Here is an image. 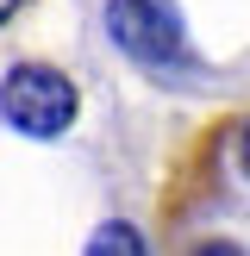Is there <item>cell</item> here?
Instances as JSON below:
<instances>
[{
    "instance_id": "6da1fadb",
    "label": "cell",
    "mask_w": 250,
    "mask_h": 256,
    "mask_svg": "<svg viewBox=\"0 0 250 256\" xmlns=\"http://www.w3.org/2000/svg\"><path fill=\"white\" fill-rule=\"evenodd\" d=\"M0 119L25 138H56L75 125V82L50 62H19L0 82Z\"/></svg>"
},
{
    "instance_id": "7a4b0ae2",
    "label": "cell",
    "mask_w": 250,
    "mask_h": 256,
    "mask_svg": "<svg viewBox=\"0 0 250 256\" xmlns=\"http://www.w3.org/2000/svg\"><path fill=\"white\" fill-rule=\"evenodd\" d=\"M106 32L144 69H175L188 62V32L175 0H106Z\"/></svg>"
},
{
    "instance_id": "3957f363",
    "label": "cell",
    "mask_w": 250,
    "mask_h": 256,
    "mask_svg": "<svg viewBox=\"0 0 250 256\" xmlns=\"http://www.w3.org/2000/svg\"><path fill=\"white\" fill-rule=\"evenodd\" d=\"M94 250H138V232H100Z\"/></svg>"
},
{
    "instance_id": "277c9868",
    "label": "cell",
    "mask_w": 250,
    "mask_h": 256,
    "mask_svg": "<svg viewBox=\"0 0 250 256\" xmlns=\"http://www.w3.org/2000/svg\"><path fill=\"white\" fill-rule=\"evenodd\" d=\"M232 150H238V169H244V175H250V119H244V125H238V144H232Z\"/></svg>"
},
{
    "instance_id": "5b68a950",
    "label": "cell",
    "mask_w": 250,
    "mask_h": 256,
    "mask_svg": "<svg viewBox=\"0 0 250 256\" xmlns=\"http://www.w3.org/2000/svg\"><path fill=\"white\" fill-rule=\"evenodd\" d=\"M25 6H32V0H0V32H6V25H12V19H19V12H25Z\"/></svg>"
}]
</instances>
